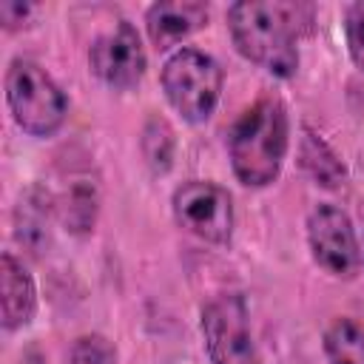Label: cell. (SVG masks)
I'll list each match as a JSON object with an SVG mask.
<instances>
[{"instance_id": "cell-1", "label": "cell", "mask_w": 364, "mask_h": 364, "mask_svg": "<svg viewBox=\"0 0 364 364\" xmlns=\"http://www.w3.org/2000/svg\"><path fill=\"white\" fill-rule=\"evenodd\" d=\"M228 28L245 60L287 80L299 68V37L313 31V6L296 0H242L228 9Z\"/></svg>"}, {"instance_id": "cell-2", "label": "cell", "mask_w": 364, "mask_h": 364, "mask_svg": "<svg viewBox=\"0 0 364 364\" xmlns=\"http://www.w3.org/2000/svg\"><path fill=\"white\" fill-rule=\"evenodd\" d=\"M287 108L279 97H259L233 125L228 136L230 165L242 185L264 188L270 185L287 154Z\"/></svg>"}, {"instance_id": "cell-3", "label": "cell", "mask_w": 364, "mask_h": 364, "mask_svg": "<svg viewBox=\"0 0 364 364\" xmlns=\"http://www.w3.org/2000/svg\"><path fill=\"white\" fill-rule=\"evenodd\" d=\"M6 102L17 128L31 136H54L68 114L63 88L31 60H11L6 71Z\"/></svg>"}, {"instance_id": "cell-4", "label": "cell", "mask_w": 364, "mask_h": 364, "mask_svg": "<svg viewBox=\"0 0 364 364\" xmlns=\"http://www.w3.org/2000/svg\"><path fill=\"white\" fill-rule=\"evenodd\" d=\"M162 91L185 122H205L222 94V68L199 48H179L162 65Z\"/></svg>"}, {"instance_id": "cell-5", "label": "cell", "mask_w": 364, "mask_h": 364, "mask_svg": "<svg viewBox=\"0 0 364 364\" xmlns=\"http://www.w3.org/2000/svg\"><path fill=\"white\" fill-rule=\"evenodd\" d=\"M202 338L210 364H259L247 304L239 293H219L202 307Z\"/></svg>"}, {"instance_id": "cell-6", "label": "cell", "mask_w": 364, "mask_h": 364, "mask_svg": "<svg viewBox=\"0 0 364 364\" xmlns=\"http://www.w3.org/2000/svg\"><path fill=\"white\" fill-rule=\"evenodd\" d=\"M307 242L313 262L336 279H355L361 270V247L350 216L330 202H321L307 216Z\"/></svg>"}, {"instance_id": "cell-7", "label": "cell", "mask_w": 364, "mask_h": 364, "mask_svg": "<svg viewBox=\"0 0 364 364\" xmlns=\"http://www.w3.org/2000/svg\"><path fill=\"white\" fill-rule=\"evenodd\" d=\"M173 216L176 222L202 242L228 245L233 233V202L230 193L205 179L182 182L173 191Z\"/></svg>"}, {"instance_id": "cell-8", "label": "cell", "mask_w": 364, "mask_h": 364, "mask_svg": "<svg viewBox=\"0 0 364 364\" xmlns=\"http://www.w3.org/2000/svg\"><path fill=\"white\" fill-rule=\"evenodd\" d=\"M91 71L111 88H134L145 74V48L136 28L128 20H119L111 34H102L88 48Z\"/></svg>"}, {"instance_id": "cell-9", "label": "cell", "mask_w": 364, "mask_h": 364, "mask_svg": "<svg viewBox=\"0 0 364 364\" xmlns=\"http://www.w3.org/2000/svg\"><path fill=\"white\" fill-rule=\"evenodd\" d=\"M208 23V6L196 0L154 3L145 11V28L156 48H171L188 34L199 31Z\"/></svg>"}, {"instance_id": "cell-10", "label": "cell", "mask_w": 364, "mask_h": 364, "mask_svg": "<svg viewBox=\"0 0 364 364\" xmlns=\"http://www.w3.org/2000/svg\"><path fill=\"white\" fill-rule=\"evenodd\" d=\"M0 282H3V327L20 330L34 318L37 310V287L23 262L11 253L0 256Z\"/></svg>"}, {"instance_id": "cell-11", "label": "cell", "mask_w": 364, "mask_h": 364, "mask_svg": "<svg viewBox=\"0 0 364 364\" xmlns=\"http://www.w3.org/2000/svg\"><path fill=\"white\" fill-rule=\"evenodd\" d=\"M299 156H301L304 171L316 179V185H321V188H338V185L344 182V165H341V159H338V156L333 154V148H330L318 134H313L310 128H307L304 136H301Z\"/></svg>"}, {"instance_id": "cell-12", "label": "cell", "mask_w": 364, "mask_h": 364, "mask_svg": "<svg viewBox=\"0 0 364 364\" xmlns=\"http://www.w3.org/2000/svg\"><path fill=\"white\" fill-rule=\"evenodd\" d=\"M48 193L40 188H31L17 205V239L31 250H40L48 242Z\"/></svg>"}, {"instance_id": "cell-13", "label": "cell", "mask_w": 364, "mask_h": 364, "mask_svg": "<svg viewBox=\"0 0 364 364\" xmlns=\"http://www.w3.org/2000/svg\"><path fill=\"white\" fill-rule=\"evenodd\" d=\"M330 364H364V327L355 318H336L324 333Z\"/></svg>"}, {"instance_id": "cell-14", "label": "cell", "mask_w": 364, "mask_h": 364, "mask_svg": "<svg viewBox=\"0 0 364 364\" xmlns=\"http://www.w3.org/2000/svg\"><path fill=\"white\" fill-rule=\"evenodd\" d=\"M142 154L148 159V165L156 173H165L171 168V156H173V131L168 128L165 119L151 117L145 131H142Z\"/></svg>"}, {"instance_id": "cell-15", "label": "cell", "mask_w": 364, "mask_h": 364, "mask_svg": "<svg viewBox=\"0 0 364 364\" xmlns=\"http://www.w3.org/2000/svg\"><path fill=\"white\" fill-rule=\"evenodd\" d=\"M65 225L74 230V233H85L91 230L94 225V216H97V193L91 185L80 182L68 191L65 196Z\"/></svg>"}, {"instance_id": "cell-16", "label": "cell", "mask_w": 364, "mask_h": 364, "mask_svg": "<svg viewBox=\"0 0 364 364\" xmlns=\"http://www.w3.org/2000/svg\"><path fill=\"white\" fill-rule=\"evenodd\" d=\"M65 364H117V350L100 333L80 336L71 344V353H68V361Z\"/></svg>"}, {"instance_id": "cell-17", "label": "cell", "mask_w": 364, "mask_h": 364, "mask_svg": "<svg viewBox=\"0 0 364 364\" xmlns=\"http://www.w3.org/2000/svg\"><path fill=\"white\" fill-rule=\"evenodd\" d=\"M344 28H347V48L350 57L358 68H364V0L347 6V17H344Z\"/></svg>"}, {"instance_id": "cell-18", "label": "cell", "mask_w": 364, "mask_h": 364, "mask_svg": "<svg viewBox=\"0 0 364 364\" xmlns=\"http://www.w3.org/2000/svg\"><path fill=\"white\" fill-rule=\"evenodd\" d=\"M34 9L31 6H23V3H0V20L6 28H20L23 20L31 14Z\"/></svg>"}]
</instances>
